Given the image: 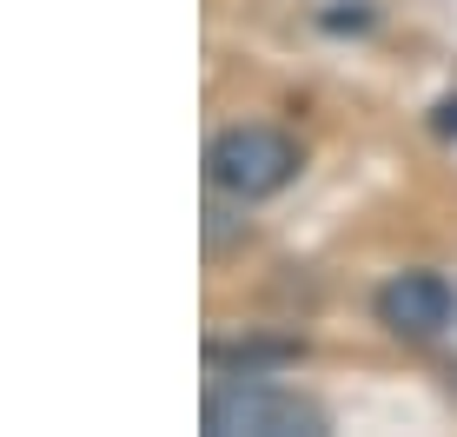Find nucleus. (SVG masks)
Masks as SVG:
<instances>
[{
  "label": "nucleus",
  "mask_w": 457,
  "mask_h": 437,
  "mask_svg": "<svg viewBox=\"0 0 457 437\" xmlns=\"http://www.w3.org/2000/svg\"><path fill=\"white\" fill-rule=\"evenodd\" d=\"M298 166H305V153H298V139L278 133V127H226L206 146V179L219 193H232L239 206L286 193L298 179Z\"/></svg>",
  "instance_id": "nucleus-1"
},
{
  "label": "nucleus",
  "mask_w": 457,
  "mask_h": 437,
  "mask_svg": "<svg viewBox=\"0 0 457 437\" xmlns=\"http://www.w3.org/2000/svg\"><path fill=\"white\" fill-rule=\"evenodd\" d=\"M212 437H325V411L286 384H212L199 404Z\"/></svg>",
  "instance_id": "nucleus-2"
},
{
  "label": "nucleus",
  "mask_w": 457,
  "mask_h": 437,
  "mask_svg": "<svg viewBox=\"0 0 457 437\" xmlns=\"http://www.w3.org/2000/svg\"><path fill=\"white\" fill-rule=\"evenodd\" d=\"M378 325L385 332H398V338H445L451 325H457V285L445 272H398V278H385L378 285Z\"/></svg>",
  "instance_id": "nucleus-3"
},
{
  "label": "nucleus",
  "mask_w": 457,
  "mask_h": 437,
  "mask_svg": "<svg viewBox=\"0 0 457 437\" xmlns=\"http://www.w3.org/2000/svg\"><path fill=\"white\" fill-rule=\"evenodd\" d=\"M437 133H445V139L457 133V100H445V106H437Z\"/></svg>",
  "instance_id": "nucleus-4"
}]
</instances>
